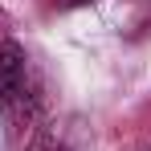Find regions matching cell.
<instances>
[{
	"mask_svg": "<svg viewBox=\"0 0 151 151\" xmlns=\"http://www.w3.org/2000/svg\"><path fill=\"white\" fill-rule=\"evenodd\" d=\"M65 8H78V4H90V0H61Z\"/></svg>",
	"mask_w": 151,
	"mask_h": 151,
	"instance_id": "277c9868",
	"label": "cell"
},
{
	"mask_svg": "<svg viewBox=\"0 0 151 151\" xmlns=\"http://www.w3.org/2000/svg\"><path fill=\"white\" fill-rule=\"evenodd\" d=\"M8 29H12V21H8V12H4V8H0V45H4V41H8V37H12V33H8Z\"/></svg>",
	"mask_w": 151,
	"mask_h": 151,
	"instance_id": "3957f363",
	"label": "cell"
},
{
	"mask_svg": "<svg viewBox=\"0 0 151 151\" xmlns=\"http://www.w3.org/2000/svg\"><path fill=\"white\" fill-rule=\"evenodd\" d=\"M25 82H29V53L21 41L8 37L0 45V110L25 90Z\"/></svg>",
	"mask_w": 151,
	"mask_h": 151,
	"instance_id": "7a4b0ae2",
	"label": "cell"
},
{
	"mask_svg": "<svg viewBox=\"0 0 151 151\" xmlns=\"http://www.w3.org/2000/svg\"><path fill=\"white\" fill-rule=\"evenodd\" d=\"M25 151H90V127L82 119H45L29 135Z\"/></svg>",
	"mask_w": 151,
	"mask_h": 151,
	"instance_id": "6da1fadb",
	"label": "cell"
}]
</instances>
